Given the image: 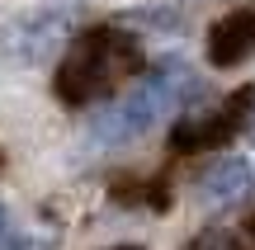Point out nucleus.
<instances>
[{"label":"nucleus","instance_id":"1","mask_svg":"<svg viewBox=\"0 0 255 250\" xmlns=\"http://www.w3.org/2000/svg\"><path fill=\"white\" fill-rule=\"evenodd\" d=\"M199 94H203L199 76H194L184 62L165 57V62H161V66H151V71H146V76L123 94L119 104H109V109H104L100 118L90 123V142H95L100 151L128 147V142L146 137V132H151L156 123L165 118V113L184 109V104L199 99Z\"/></svg>","mask_w":255,"mask_h":250},{"label":"nucleus","instance_id":"2","mask_svg":"<svg viewBox=\"0 0 255 250\" xmlns=\"http://www.w3.org/2000/svg\"><path fill=\"white\" fill-rule=\"evenodd\" d=\"M137 71H142V47L132 38L119 33V28H90V33L76 38L71 57L62 62L57 94L66 104H90V99L114 94Z\"/></svg>","mask_w":255,"mask_h":250},{"label":"nucleus","instance_id":"3","mask_svg":"<svg viewBox=\"0 0 255 250\" xmlns=\"http://www.w3.org/2000/svg\"><path fill=\"white\" fill-rule=\"evenodd\" d=\"M62 43H66V14H57V9H28V14L0 24V57L19 66L52 62Z\"/></svg>","mask_w":255,"mask_h":250},{"label":"nucleus","instance_id":"4","mask_svg":"<svg viewBox=\"0 0 255 250\" xmlns=\"http://www.w3.org/2000/svg\"><path fill=\"white\" fill-rule=\"evenodd\" d=\"M251 184H255V175H251L246 161H241V156H222V161H213V166L203 170V179H199V203L213 208V213L237 208V203H246V198H251Z\"/></svg>","mask_w":255,"mask_h":250},{"label":"nucleus","instance_id":"5","mask_svg":"<svg viewBox=\"0 0 255 250\" xmlns=\"http://www.w3.org/2000/svg\"><path fill=\"white\" fill-rule=\"evenodd\" d=\"M255 57V9H232L208 33V62L213 66H241Z\"/></svg>","mask_w":255,"mask_h":250},{"label":"nucleus","instance_id":"6","mask_svg":"<svg viewBox=\"0 0 255 250\" xmlns=\"http://www.w3.org/2000/svg\"><path fill=\"white\" fill-rule=\"evenodd\" d=\"M246 109H251V90L232 94V104L218 109V113H189V118L175 128V151H194V147H213V142H222L232 128H237V113H246Z\"/></svg>","mask_w":255,"mask_h":250},{"label":"nucleus","instance_id":"7","mask_svg":"<svg viewBox=\"0 0 255 250\" xmlns=\"http://www.w3.org/2000/svg\"><path fill=\"white\" fill-rule=\"evenodd\" d=\"M246 132H251V142H255V104H251V123H246Z\"/></svg>","mask_w":255,"mask_h":250},{"label":"nucleus","instance_id":"8","mask_svg":"<svg viewBox=\"0 0 255 250\" xmlns=\"http://www.w3.org/2000/svg\"><path fill=\"white\" fill-rule=\"evenodd\" d=\"M5 222H9V217H5V208H0V236H5Z\"/></svg>","mask_w":255,"mask_h":250},{"label":"nucleus","instance_id":"9","mask_svg":"<svg viewBox=\"0 0 255 250\" xmlns=\"http://www.w3.org/2000/svg\"><path fill=\"white\" fill-rule=\"evenodd\" d=\"M119 250H137V246H119Z\"/></svg>","mask_w":255,"mask_h":250},{"label":"nucleus","instance_id":"10","mask_svg":"<svg viewBox=\"0 0 255 250\" xmlns=\"http://www.w3.org/2000/svg\"><path fill=\"white\" fill-rule=\"evenodd\" d=\"M251 232H255V222H251Z\"/></svg>","mask_w":255,"mask_h":250}]
</instances>
